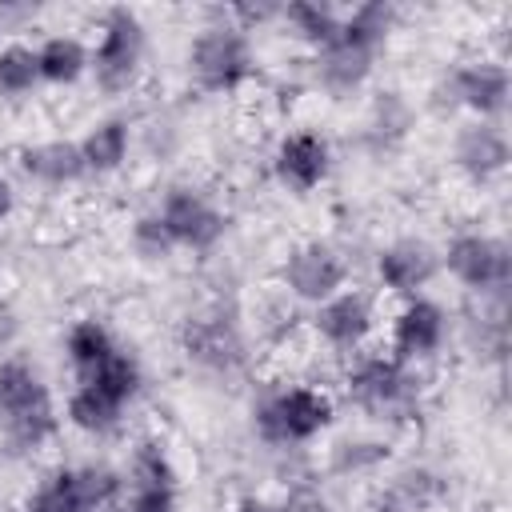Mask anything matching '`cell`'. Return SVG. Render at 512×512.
<instances>
[{
	"label": "cell",
	"instance_id": "obj_29",
	"mask_svg": "<svg viewBox=\"0 0 512 512\" xmlns=\"http://www.w3.org/2000/svg\"><path fill=\"white\" fill-rule=\"evenodd\" d=\"M384 456H388V444H380V440H340L332 448V468L336 472H364V468H376Z\"/></svg>",
	"mask_w": 512,
	"mask_h": 512
},
{
	"label": "cell",
	"instance_id": "obj_21",
	"mask_svg": "<svg viewBox=\"0 0 512 512\" xmlns=\"http://www.w3.org/2000/svg\"><path fill=\"white\" fill-rule=\"evenodd\" d=\"M76 144H80V156H84L88 176H108V172H116V168L128 160L132 124H128L124 116H104V120H96Z\"/></svg>",
	"mask_w": 512,
	"mask_h": 512
},
{
	"label": "cell",
	"instance_id": "obj_1",
	"mask_svg": "<svg viewBox=\"0 0 512 512\" xmlns=\"http://www.w3.org/2000/svg\"><path fill=\"white\" fill-rule=\"evenodd\" d=\"M396 20H400V8L388 4V0H364L352 12H344L336 40L324 44L312 60L316 88L328 92L332 100L356 96L368 84V76L376 68V56L388 44Z\"/></svg>",
	"mask_w": 512,
	"mask_h": 512
},
{
	"label": "cell",
	"instance_id": "obj_3",
	"mask_svg": "<svg viewBox=\"0 0 512 512\" xmlns=\"http://www.w3.org/2000/svg\"><path fill=\"white\" fill-rule=\"evenodd\" d=\"M344 388H348V400L372 416V420H388V424H400V420H412L420 412V396H424V380L420 372L400 360V356H384V352H364L356 356V364L348 368L344 376Z\"/></svg>",
	"mask_w": 512,
	"mask_h": 512
},
{
	"label": "cell",
	"instance_id": "obj_20",
	"mask_svg": "<svg viewBox=\"0 0 512 512\" xmlns=\"http://www.w3.org/2000/svg\"><path fill=\"white\" fill-rule=\"evenodd\" d=\"M412 120H416V112H412V104H408L396 88L376 92V100H372V108H368V120H364V144H368V152H372V156L396 152V148L404 144Z\"/></svg>",
	"mask_w": 512,
	"mask_h": 512
},
{
	"label": "cell",
	"instance_id": "obj_28",
	"mask_svg": "<svg viewBox=\"0 0 512 512\" xmlns=\"http://www.w3.org/2000/svg\"><path fill=\"white\" fill-rule=\"evenodd\" d=\"M40 84L36 48L28 44H4L0 48V96H24Z\"/></svg>",
	"mask_w": 512,
	"mask_h": 512
},
{
	"label": "cell",
	"instance_id": "obj_10",
	"mask_svg": "<svg viewBox=\"0 0 512 512\" xmlns=\"http://www.w3.org/2000/svg\"><path fill=\"white\" fill-rule=\"evenodd\" d=\"M156 220L164 224L168 240L176 248H192V252H212L224 232H228V212H220L200 188L192 184H172L160 204L152 208Z\"/></svg>",
	"mask_w": 512,
	"mask_h": 512
},
{
	"label": "cell",
	"instance_id": "obj_32",
	"mask_svg": "<svg viewBox=\"0 0 512 512\" xmlns=\"http://www.w3.org/2000/svg\"><path fill=\"white\" fill-rule=\"evenodd\" d=\"M232 512H288V508H280V504H272V500H264V496H240V500L232 504Z\"/></svg>",
	"mask_w": 512,
	"mask_h": 512
},
{
	"label": "cell",
	"instance_id": "obj_16",
	"mask_svg": "<svg viewBox=\"0 0 512 512\" xmlns=\"http://www.w3.org/2000/svg\"><path fill=\"white\" fill-rule=\"evenodd\" d=\"M440 272V252L420 236H400L376 252V280L392 296H420V288Z\"/></svg>",
	"mask_w": 512,
	"mask_h": 512
},
{
	"label": "cell",
	"instance_id": "obj_9",
	"mask_svg": "<svg viewBox=\"0 0 512 512\" xmlns=\"http://www.w3.org/2000/svg\"><path fill=\"white\" fill-rule=\"evenodd\" d=\"M448 276L472 296H508L512 284V252L492 232H456L440 252Z\"/></svg>",
	"mask_w": 512,
	"mask_h": 512
},
{
	"label": "cell",
	"instance_id": "obj_15",
	"mask_svg": "<svg viewBox=\"0 0 512 512\" xmlns=\"http://www.w3.org/2000/svg\"><path fill=\"white\" fill-rule=\"evenodd\" d=\"M512 160V144L508 132L496 120H468L456 128L452 136V164L472 180V184H488L496 180Z\"/></svg>",
	"mask_w": 512,
	"mask_h": 512
},
{
	"label": "cell",
	"instance_id": "obj_24",
	"mask_svg": "<svg viewBox=\"0 0 512 512\" xmlns=\"http://www.w3.org/2000/svg\"><path fill=\"white\" fill-rule=\"evenodd\" d=\"M116 348H120V344H116V336H112V332H108V324H104V320H96V316L76 320V324L68 328V336H64V356H68V364H72L76 380H80V376H88L92 368H100Z\"/></svg>",
	"mask_w": 512,
	"mask_h": 512
},
{
	"label": "cell",
	"instance_id": "obj_11",
	"mask_svg": "<svg viewBox=\"0 0 512 512\" xmlns=\"http://www.w3.org/2000/svg\"><path fill=\"white\" fill-rule=\"evenodd\" d=\"M344 280H348V260L332 240H304L288 248L280 264V284L308 304H324L344 288Z\"/></svg>",
	"mask_w": 512,
	"mask_h": 512
},
{
	"label": "cell",
	"instance_id": "obj_13",
	"mask_svg": "<svg viewBox=\"0 0 512 512\" xmlns=\"http://www.w3.org/2000/svg\"><path fill=\"white\" fill-rule=\"evenodd\" d=\"M128 512H180L176 468L156 440L136 444L128 464Z\"/></svg>",
	"mask_w": 512,
	"mask_h": 512
},
{
	"label": "cell",
	"instance_id": "obj_7",
	"mask_svg": "<svg viewBox=\"0 0 512 512\" xmlns=\"http://www.w3.org/2000/svg\"><path fill=\"white\" fill-rule=\"evenodd\" d=\"M120 472L104 464H76L48 472L24 500L20 512H100L120 496Z\"/></svg>",
	"mask_w": 512,
	"mask_h": 512
},
{
	"label": "cell",
	"instance_id": "obj_30",
	"mask_svg": "<svg viewBox=\"0 0 512 512\" xmlns=\"http://www.w3.org/2000/svg\"><path fill=\"white\" fill-rule=\"evenodd\" d=\"M132 248H136V256H144V260H164V256L176 252V244L168 240V232H164V224L156 220V212L136 216V224H132Z\"/></svg>",
	"mask_w": 512,
	"mask_h": 512
},
{
	"label": "cell",
	"instance_id": "obj_34",
	"mask_svg": "<svg viewBox=\"0 0 512 512\" xmlns=\"http://www.w3.org/2000/svg\"><path fill=\"white\" fill-rule=\"evenodd\" d=\"M12 208H16V192H12V180H8V176H0V220H4Z\"/></svg>",
	"mask_w": 512,
	"mask_h": 512
},
{
	"label": "cell",
	"instance_id": "obj_18",
	"mask_svg": "<svg viewBox=\"0 0 512 512\" xmlns=\"http://www.w3.org/2000/svg\"><path fill=\"white\" fill-rule=\"evenodd\" d=\"M328 168H332V148H328V140L320 132H288L276 144V152H272L276 180L288 192H296V196L320 188L324 176H328Z\"/></svg>",
	"mask_w": 512,
	"mask_h": 512
},
{
	"label": "cell",
	"instance_id": "obj_8",
	"mask_svg": "<svg viewBox=\"0 0 512 512\" xmlns=\"http://www.w3.org/2000/svg\"><path fill=\"white\" fill-rule=\"evenodd\" d=\"M180 348L184 356L204 368V372H216V376H232L244 368L248 360V344H244V328H240V316L224 304H212V308H200L192 312L184 324H180Z\"/></svg>",
	"mask_w": 512,
	"mask_h": 512
},
{
	"label": "cell",
	"instance_id": "obj_12",
	"mask_svg": "<svg viewBox=\"0 0 512 512\" xmlns=\"http://www.w3.org/2000/svg\"><path fill=\"white\" fill-rule=\"evenodd\" d=\"M444 92H448V104L472 112V120H500L512 96V80L500 60L476 56V60H460L444 76Z\"/></svg>",
	"mask_w": 512,
	"mask_h": 512
},
{
	"label": "cell",
	"instance_id": "obj_22",
	"mask_svg": "<svg viewBox=\"0 0 512 512\" xmlns=\"http://www.w3.org/2000/svg\"><path fill=\"white\" fill-rule=\"evenodd\" d=\"M88 64H92L88 44H84V40H76V36H64V32H60V36L40 40V48H36L40 80H44V84H56V88L76 84V80L88 72Z\"/></svg>",
	"mask_w": 512,
	"mask_h": 512
},
{
	"label": "cell",
	"instance_id": "obj_17",
	"mask_svg": "<svg viewBox=\"0 0 512 512\" xmlns=\"http://www.w3.org/2000/svg\"><path fill=\"white\" fill-rule=\"evenodd\" d=\"M448 340V312L428 296H408L392 320V356L416 364L444 348Z\"/></svg>",
	"mask_w": 512,
	"mask_h": 512
},
{
	"label": "cell",
	"instance_id": "obj_6",
	"mask_svg": "<svg viewBox=\"0 0 512 512\" xmlns=\"http://www.w3.org/2000/svg\"><path fill=\"white\" fill-rule=\"evenodd\" d=\"M144 48H148L144 20H140L128 4H112V8L100 16V40L88 48V52H92L88 72H92L96 88L108 92V96L128 92V88L140 80Z\"/></svg>",
	"mask_w": 512,
	"mask_h": 512
},
{
	"label": "cell",
	"instance_id": "obj_33",
	"mask_svg": "<svg viewBox=\"0 0 512 512\" xmlns=\"http://www.w3.org/2000/svg\"><path fill=\"white\" fill-rule=\"evenodd\" d=\"M28 16H36V8H12V4H0V32L16 28V24L28 20Z\"/></svg>",
	"mask_w": 512,
	"mask_h": 512
},
{
	"label": "cell",
	"instance_id": "obj_23",
	"mask_svg": "<svg viewBox=\"0 0 512 512\" xmlns=\"http://www.w3.org/2000/svg\"><path fill=\"white\" fill-rule=\"evenodd\" d=\"M444 480L436 476V472H428V468H408V472H400L388 488H384V496H380V504H376V512H428V508H436L440 500H444Z\"/></svg>",
	"mask_w": 512,
	"mask_h": 512
},
{
	"label": "cell",
	"instance_id": "obj_27",
	"mask_svg": "<svg viewBox=\"0 0 512 512\" xmlns=\"http://www.w3.org/2000/svg\"><path fill=\"white\" fill-rule=\"evenodd\" d=\"M120 416H124L120 404H112L108 396H100V392H92L84 384H76L72 396H68V424L88 432V436H108L120 424Z\"/></svg>",
	"mask_w": 512,
	"mask_h": 512
},
{
	"label": "cell",
	"instance_id": "obj_31",
	"mask_svg": "<svg viewBox=\"0 0 512 512\" xmlns=\"http://www.w3.org/2000/svg\"><path fill=\"white\" fill-rule=\"evenodd\" d=\"M16 328H20V324H16V312H12V308L0 300V356L12 348V340H16Z\"/></svg>",
	"mask_w": 512,
	"mask_h": 512
},
{
	"label": "cell",
	"instance_id": "obj_25",
	"mask_svg": "<svg viewBox=\"0 0 512 512\" xmlns=\"http://www.w3.org/2000/svg\"><path fill=\"white\" fill-rule=\"evenodd\" d=\"M76 384H84V388H92V392L108 396L112 404L128 408V404L136 400V392H140L144 376H140L136 356H132V352H124V348H116L100 368H92V372H88V376H80Z\"/></svg>",
	"mask_w": 512,
	"mask_h": 512
},
{
	"label": "cell",
	"instance_id": "obj_26",
	"mask_svg": "<svg viewBox=\"0 0 512 512\" xmlns=\"http://www.w3.org/2000/svg\"><path fill=\"white\" fill-rule=\"evenodd\" d=\"M340 16H344V12H336L332 4H316V0H292V4H280V20H284L304 44H312L316 52H320L324 44L336 40V32H340Z\"/></svg>",
	"mask_w": 512,
	"mask_h": 512
},
{
	"label": "cell",
	"instance_id": "obj_5",
	"mask_svg": "<svg viewBox=\"0 0 512 512\" xmlns=\"http://www.w3.org/2000/svg\"><path fill=\"white\" fill-rule=\"evenodd\" d=\"M332 424V400L320 388L308 384H284L272 388L256 400L252 408V428L264 444L272 448H296L316 440Z\"/></svg>",
	"mask_w": 512,
	"mask_h": 512
},
{
	"label": "cell",
	"instance_id": "obj_19",
	"mask_svg": "<svg viewBox=\"0 0 512 512\" xmlns=\"http://www.w3.org/2000/svg\"><path fill=\"white\" fill-rule=\"evenodd\" d=\"M16 164H20V172L28 180H36L44 188H64V184H76V180L88 176L76 140H40V144H28V148L16 152Z\"/></svg>",
	"mask_w": 512,
	"mask_h": 512
},
{
	"label": "cell",
	"instance_id": "obj_4",
	"mask_svg": "<svg viewBox=\"0 0 512 512\" xmlns=\"http://www.w3.org/2000/svg\"><path fill=\"white\" fill-rule=\"evenodd\" d=\"M256 76V48L244 28H236L220 8L188 44V80L200 92H236Z\"/></svg>",
	"mask_w": 512,
	"mask_h": 512
},
{
	"label": "cell",
	"instance_id": "obj_14",
	"mask_svg": "<svg viewBox=\"0 0 512 512\" xmlns=\"http://www.w3.org/2000/svg\"><path fill=\"white\" fill-rule=\"evenodd\" d=\"M312 328L320 332V340L336 352H360L364 340L376 328V312L372 300L356 288H340L336 296H328L324 304H316L312 312Z\"/></svg>",
	"mask_w": 512,
	"mask_h": 512
},
{
	"label": "cell",
	"instance_id": "obj_2",
	"mask_svg": "<svg viewBox=\"0 0 512 512\" xmlns=\"http://www.w3.org/2000/svg\"><path fill=\"white\" fill-rule=\"evenodd\" d=\"M56 432V404L24 356H0V440L12 452H36Z\"/></svg>",
	"mask_w": 512,
	"mask_h": 512
}]
</instances>
